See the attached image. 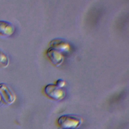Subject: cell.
Masks as SVG:
<instances>
[{"mask_svg": "<svg viewBox=\"0 0 129 129\" xmlns=\"http://www.w3.org/2000/svg\"><path fill=\"white\" fill-rule=\"evenodd\" d=\"M57 122L60 128L77 129L81 123V119L74 115L64 114L60 116Z\"/></svg>", "mask_w": 129, "mask_h": 129, "instance_id": "1", "label": "cell"}, {"mask_svg": "<svg viewBox=\"0 0 129 129\" xmlns=\"http://www.w3.org/2000/svg\"><path fill=\"white\" fill-rule=\"evenodd\" d=\"M10 60L8 55L0 49V66L2 68H7L9 64Z\"/></svg>", "mask_w": 129, "mask_h": 129, "instance_id": "7", "label": "cell"}, {"mask_svg": "<svg viewBox=\"0 0 129 129\" xmlns=\"http://www.w3.org/2000/svg\"><path fill=\"white\" fill-rule=\"evenodd\" d=\"M0 95L4 103L10 105L16 100V96L14 92L7 84L4 83H0Z\"/></svg>", "mask_w": 129, "mask_h": 129, "instance_id": "3", "label": "cell"}, {"mask_svg": "<svg viewBox=\"0 0 129 129\" xmlns=\"http://www.w3.org/2000/svg\"><path fill=\"white\" fill-rule=\"evenodd\" d=\"M44 92L49 98L56 101L62 100L66 95V92L63 88L54 84L47 85L44 88Z\"/></svg>", "mask_w": 129, "mask_h": 129, "instance_id": "2", "label": "cell"}, {"mask_svg": "<svg viewBox=\"0 0 129 129\" xmlns=\"http://www.w3.org/2000/svg\"><path fill=\"white\" fill-rule=\"evenodd\" d=\"M59 129H70V128H60Z\"/></svg>", "mask_w": 129, "mask_h": 129, "instance_id": "10", "label": "cell"}, {"mask_svg": "<svg viewBox=\"0 0 129 129\" xmlns=\"http://www.w3.org/2000/svg\"><path fill=\"white\" fill-rule=\"evenodd\" d=\"M14 25L7 21L0 20V35L4 37L11 36L15 33Z\"/></svg>", "mask_w": 129, "mask_h": 129, "instance_id": "6", "label": "cell"}, {"mask_svg": "<svg viewBox=\"0 0 129 129\" xmlns=\"http://www.w3.org/2000/svg\"><path fill=\"white\" fill-rule=\"evenodd\" d=\"M46 54L51 62L56 66H59L63 62L64 55L60 51L49 47L46 52Z\"/></svg>", "mask_w": 129, "mask_h": 129, "instance_id": "5", "label": "cell"}, {"mask_svg": "<svg viewBox=\"0 0 129 129\" xmlns=\"http://www.w3.org/2000/svg\"><path fill=\"white\" fill-rule=\"evenodd\" d=\"M57 86H58V87H60V88H63L66 85V82L64 80H63L62 79H58L57 80L56 84H55Z\"/></svg>", "mask_w": 129, "mask_h": 129, "instance_id": "8", "label": "cell"}, {"mask_svg": "<svg viewBox=\"0 0 129 129\" xmlns=\"http://www.w3.org/2000/svg\"><path fill=\"white\" fill-rule=\"evenodd\" d=\"M49 45L50 47L60 51L63 55L64 53H68L71 49V46L69 43L66 41L59 38H56L50 41Z\"/></svg>", "mask_w": 129, "mask_h": 129, "instance_id": "4", "label": "cell"}, {"mask_svg": "<svg viewBox=\"0 0 129 129\" xmlns=\"http://www.w3.org/2000/svg\"><path fill=\"white\" fill-rule=\"evenodd\" d=\"M2 97H1V95H0V103H1V102H2Z\"/></svg>", "mask_w": 129, "mask_h": 129, "instance_id": "9", "label": "cell"}]
</instances>
